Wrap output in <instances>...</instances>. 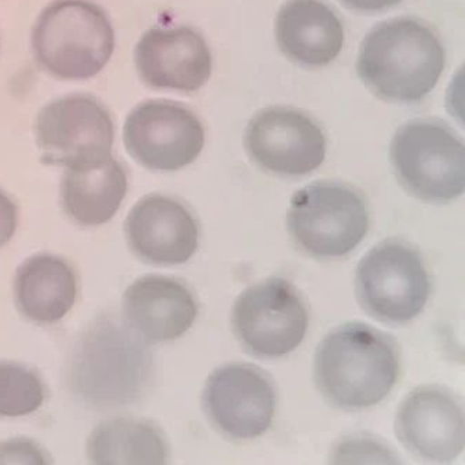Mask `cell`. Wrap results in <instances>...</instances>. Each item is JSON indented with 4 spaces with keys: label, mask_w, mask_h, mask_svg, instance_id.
Wrapping results in <instances>:
<instances>
[{
    "label": "cell",
    "mask_w": 465,
    "mask_h": 465,
    "mask_svg": "<svg viewBox=\"0 0 465 465\" xmlns=\"http://www.w3.org/2000/svg\"><path fill=\"white\" fill-rule=\"evenodd\" d=\"M154 357L124 319L104 313L83 329L64 369V383L76 404L113 412L139 404L154 381Z\"/></svg>",
    "instance_id": "cell-1"
},
{
    "label": "cell",
    "mask_w": 465,
    "mask_h": 465,
    "mask_svg": "<svg viewBox=\"0 0 465 465\" xmlns=\"http://www.w3.org/2000/svg\"><path fill=\"white\" fill-rule=\"evenodd\" d=\"M401 373V352L393 337L350 322L332 329L314 353L319 393L342 411H362L383 402Z\"/></svg>",
    "instance_id": "cell-2"
},
{
    "label": "cell",
    "mask_w": 465,
    "mask_h": 465,
    "mask_svg": "<svg viewBox=\"0 0 465 465\" xmlns=\"http://www.w3.org/2000/svg\"><path fill=\"white\" fill-rule=\"evenodd\" d=\"M446 66L438 34L415 17L390 18L366 34L357 73L387 103L417 104L432 93Z\"/></svg>",
    "instance_id": "cell-3"
},
{
    "label": "cell",
    "mask_w": 465,
    "mask_h": 465,
    "mask_svg": "<svg viewBox=\"0 0 465 465\" xmlns=\"http://www.w3.org/2000/svg\"><path fill=\"white\" fill-rule=\"evenodd\" d=\"M34 62L59 82H87L113 59L115 28L94 0H52L30 36Z\"/></svg>",
    "instance_id": "cell-4"
},
{
    "label": "cell",
    "mask_w": 465,
    "mask_h": 465,
    "mask_svg": "<svg viewBox=\"0 0 465 465\" xmlns=\"http://www.w3.org/2000/svg\"><path fill=\"white\" fill-rule=\"evenodd\" d=\"M369 227L368 202L344 182H313L291 199L288 232L296 248L313 259L348 256L362 243Z\"/></svg>",
    "instance_id": "cell-5"
},
{
    "label": "cell",
    "mask_w": 465,
    "mask_h": 465,
    "mask_svg": "<svg viewBox=\"0 0 465 465\" xmlns=\"http://www.w3.org/2000/svg\"><path fill=\"white\" fill-rule=\"evenodd\" d=\"M390 160L402 188L422 202L448 204L464 193V142L444 122L402 124L391 140Z\"/></svg>",
    "instance_id": "cell-6"
},
{
    "label": "cell",
    "mask_w": 465,
    "mask_h": 465,
    "mask_svg": "<svg viewBox=\"0 0 465 465\" xmlns=\"http://www.w3.org/2000/svg\"><path fill=\"white\" fill-rule=\"evenodd\" d=\"M355 292L363 311L381 323L404 326L422 313L432 293V277L417 246L390 238L373 246L355 272Z\"/></svg>",
    "instance_id": "cell-7"
},
{
    "label": "cell",
    "mask_w": 465,
    "mask_h": 465,
    "mask_svg": "<svg viewBox=\"0 0 465 465\" xmlns=\"http://www.w3.org/2000/svg\"><path fill=\"white\" fill-rule=\"evenodd\" d=\"M231 326L241 347L252 357L280 360L305 340L308 305L301 291L287 278H266L236 298Z\"/></svg>",
    "instance_id": "cell-8"
},
{
    "label": "cell",
    "mask_w": 465,
    "mask_h": 465,
    "mask_svg": "<svg viewBox=\"0 0 465 465\" xmlns=\"http://www.w3.org/2000/svg\"><path fill=\"white\" fill-rule=\"evenodd\" d=\"M35 144L46 165H94L113 157L115 124L109 109L85 93L46 103L34 122Z\"/></svg>",
    "instance_id": "cell-9"
},
{
    "label": "cell",
    "mask_w": 465,
    "mask_h": 465,
    "mask_svg": "<svg viewBox=\"0 0 465 465\" xmlns=\"http://www.w3.org/2000/svg\"><path fill=\"white\" fill-rule=\"evenodd\" d=\"M122 140L127 154L145 170L176 173L202 154L206 132L189 106L147 100L127 114Z\"/></svg>",
    "instance_id": "cell-10"
},
{
    "label": "cell",
    "mask_w": 465,
    "mask_h": 465,
    "mask_svg": "<svg viewBox=\"0 0 465 465\" xmlns=\"http://www.w3.org/2000/svg\"><path fill=\"white\" fill-rule=\"evenodd\" d=\"M202 405L221 435L235 441L253 440L272 425L277 387L272 376L253 363H227L210 373Z\"/></svg>",
    "instance_id": "cell-11"
},
{
    "label": "cell",
    "mask_w": 465,
    "mask_h": 465,
    "mask_svg": "<svg viewBox=\"0 0 465 465\" xmlns=\"http://www.w3.org/2000/svg\"><path fill=\"white\" fill-rule=\"evenodd\" d=\"M243 144L260 170L280 178H302L326 160L323 130L311 116L290 106L259 111L246 126Z\"/></svg>",
    "instance_id": "cell-12"
},
{
    "label": "cell",
    "mask_w": 465,
    "mask_h": 465,
    "mask_svg": "<svg viewBox=\"0 0 465 465\" xmlns=\"http://www.w3.org/2000/svg\"><path fill=\"white\" fill-rule=\"evenodd\" d=\"M396 435L412 456L423 461H454L465 446L461 399L438 384L417 387L400 404Z\"/></svg>",
    "instance_id": "cell-13"
},
{
    "label": "cell",
    "mask_w": 465,
    "mask_h": 465,
    "mask_svg": "<svg viewBox=\"0 0 465 465\" xmlns=\"http://www.w3.org/2000/svg\"><path fill=\"white\" fill-rule=\"evenodd\" d=\"M124 238L143 263L179 266L189 262L199 248V221L176 197L147 194L127 214Z\"/></svg>",
    "instance_id": "cell-14"
},
{
    "label": "cell",
    "mask_w": 465,
    "mask_h": 465,
    "mask_svg": "<svg viewBox=\"0 0 465 465\" xmlns=\"http://www.w3.org/2000/svg\"><path fill=\"white\" fill-rule=\"evenodd\" d=\"M134 61L137 76L153 90L194 93L212 77V51L189 25L145 31L134 46Z\"/></svg>",
    "instance_id": "cell-15"
},
{
    "label": "cell",
    "mask_w": 465,
    "mask_h": 465,
    "mask_svg": "<svg viewBox=\"0 0 465 465\" xmlns=\"http://www.w3.org/2000/svg\"><path fill=\"white\" fill-rule=\"evenodd\" d=\"M197 314L193 291L178 278L143 275L122 296L121 318L150 345L181 339L192 329Z\"/></svg>",
    "instance_id": "cell-16"
},
{
    "label": "cell",
    "mask_w": 465,
    "mask_h": 465,
    "mask_svg": "<svg viewBox=\"0 0 465 465\" xmlns=\"http://www.w3.org/2000/svg\"><path fill=\"white\" fill-rule=\"evenodd\" d=\"M275 40L285 58L306 69L327 66L344 46V27L322 0H288L278 10Z\"/></svg>",
    "instance_id": "cell-17"
},
{
    "label": "cell",
    "mask_w": 465,
    "mask_h": 465,
    "mask_svg": "<svg viewBox=\"0 0 465 465\" xmlns=\"http://www.w3.org/2000/svg\"><path fill=\"white\" fill-rule=\"evenodd\" d=\"M79 295L76 270L64 257L36 253L15 270V308L36 324H54L66 318Z\"/></svg>",
    "instance_id": "cell-18"
},
{
    "label": "cell",
    "mask_w": 465,
    "mask_h": 465,
    "mask_svg": "<svg viewBox=\"0 0 465 465\" xmlns=\"http://www.w3.org/2000/svg\"><path fill=\"white\" fill-rule=\"evenodd\" d=\"M129 189L126 168L115 157L64 168L59 197L64 214L82 227H101L115 217Z\"/></svg>",
    "instance_id": "cell-19"
},
{
    "label": "cell",
    "mask_w": 465,
    "mask_h": 465,
    "mask_svg": "<svg viewBox=\"0 0 465 465\" xmlns=\"http://www.w3.org/2000/svg\"><path fill=\"white\" fill-rule=\"evenodd\" d=\"M88 462L98 465H158L170 460V444L155 423L142 418L103 420L85 444Z\"/></svg>",
    "instance_id": "cell-20"
},
{
    "label": "cell",
    "mask_w": 465,
    "mask_h": 465,
    "mask_svg": "<svg viewBox=\"0 0 465 465\" xmlns=\"http://www.w3.org/2000/svg\"><path fill=\"white\" fill-rule=\"evenodd\" d=\"M45 397V383L34 369L13 361H0V417L34 414L43 407Z\"/></svg>",
    "instance_id": "cell-21"
},
{
    "label": "cell",
    "mask_w": 465,
    "mask_h": 465,
    "mask_svg": "<svg viewBox=\"0 0 465 465\" xmlns=\"http://www.w3.org/2000/svg\"><path fill=\"white\" fill-rule=\"evenodd\" d=\"M399 457L383 441L371 436H350L337 443L331 462H397Z\"/></svg>",
    "instance_id": "cell-22"
},
{
    "label": "cell",
    "mask_w": 465,
    "mask_h": 465,
    "mask_svg": "<svg viewBox=\"0 0 465 465\" xmlns=\"http://www.w3.org/2000/svg\"><path fill=\"white\" fill-rule=\"evenodd\" d=\"M49 454L36 441L13 438L0 441V464H51Z\"/></svg>",
    "instance_id": "cell-23"
},
{
    "label": "cell",
    "mask_w": 465,
    "mask_h": 465,
    "mask_svg": "<svg viewBox=\"0 0 465 465\" xmlns=\"http://www.w3.org/2000/svg\"><path fill=\"white\" fill-rule=\"evenodd\" d=\"M18 225V209L15 200L0 188V249L9 245Z\"/></svg>",
    "instance_id": "cell-24"
},
{
    "label": "cell",
    "mask_w": 465,
    "mask_h": 465,
    "mask_svg": "<svg viewBox=\"0 0 465 465\" xmlns=\"http://www.w3.org/2000/svg\"><path fill=\"white\" fill-rule=\"evenodd\" d=\"M339 2L352 12L376 15V13L393 9L397 5L401 4L402 0H339Z\"/></svg>",
    "instance_id": "cell-25"
}]
</instances>
